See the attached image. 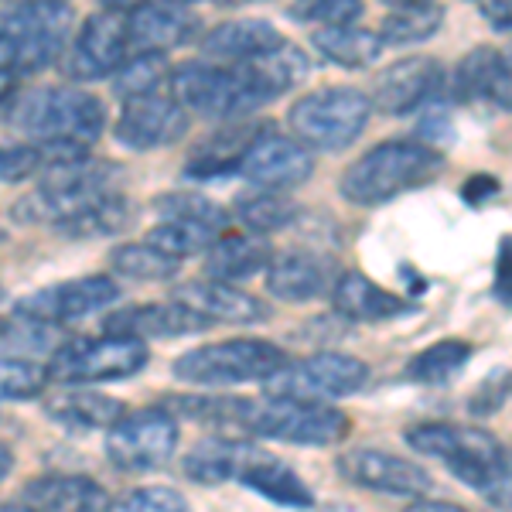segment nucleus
<instances>
[{"mask_svg": "<svg viewBox=\"0 0 512 512\" xmlns=\"http://www.w3.org/2000/svg\"><path fill=\"white\" fill-rule=\"evenodd\" d=\"M308 79V55L291 41L239 65L188 62L171 76V96L205 120H243Z\"/></svg>", "mask_w": 512, "mask_h": 512, "instance_id": "1", "label": "nucleus"}, {"mask_svg": "<svg viewBox=\"0 0 512 512\" xmlns=\"http://www.w3.org/2000/svg\"><path fill=\"white\" fill-rule=\"evenodd\" d=\"M185 475L198 485H219V482H243L253 492L267 495L277 506L308 509L315 506V495L308 485L294 475L291 465L277 458L274 451L260 448L253 441H233V437H209L195 444L181 461Z\"/></svg>", "mask_w": 512, "mask_h": 512, "instance_id": "2", "label": "nucleus"}, {"mask_svg": "<svg viewBox=\"0 0 512 512\" xmlns=\"http://www.w3.org/2000/svg\"><path fill=\"white\" fill-rule=\"evenodd\" d=\"M407 444L444 461V468L468 489L482 492L485 502L512 509V454L489 431L468 424H417L407 431Z\"/></svg>", "mask_w": 512, "mask_h": 512, "instance_id": "3", "label": "nucleus"}, {"mask_svg": "<svg viewBox=\"0 0 512 512\" xmlns=\"http://www.w3.org/2000/svg\"><path fill=\"white\" fill-rule=\"evenodd\" d=\"M444 168V154L424 140H383L345 168L338 192L352 205H386L396 195L434 181Z\"/></svg>", "mask_w": 512, "mask_h": 512, "instance_id": "4", "label": "nucleus"}, {"mask_svg": "<svg viewBox=\"0 0 512 512\" xmlns=\"http://www.w3.org/2000/svg\"><path fill=\"white\" fill-rule=\"evenodd\" d=\"M113 195H120V164L93 158L55 164L41 175L35 192L14 205L11 219L24 222V226L45 222V226L59 229Z\"/></svg>", "mask_w": 512, "mask_h": 512, "instance_id": "5", "label": "nucleus"}, {"mask_svg": "<svg viewBox=\"0 0 512 512\" xmlns=\"http://www.w3.org/2000/svg\"><path fill=\"white\" fill-rule=\"evenodd\" d=\"M7 123L38 144H76L89 147L106 127L103 103L76 86H45L31 89L7 106Z\"/></svg>", "mask_w": 512, "mask_h": 512, "instance_id": "6", "label": "nucleus"}, {"mask_svg": "<svg viewBox=\"0 0 512 512\" xmlns=\"http://www.w3.org/2000/svg\"><path fill=\"white\" fill-rule=\"evenodd\" d=\"M69 28H72V7L59 0H45V4H14L4 11V72H31L48 69L55 59L69 52Z\"/></svg>", "mask_w": 512, "mask_h": 512, "instance_id": "7", "label": "nucleus"}, {"mask_svg": "<svg viewBox=\"0 0 512 512\" xmlns=\"http://www.w3.org/2000/svg\"><path fill=\"white\" fill-rule=\"evenodd\" d=\"M373 117V99L352 86H325L294 99L287 127L304 147L315 151H342L366 130Z\"/></svg>", "mask_w": 512, "mask_h": 512, "instance_id": "8", "label": "nucleus"}, {"mask_svg": "<svg viewBox=\"0 0 512 512\" xmlns=\"http://www.w3.org/2000/svg\"><path fill=\"white\" fill-rule=\"evenodd\" d=\"M287 366L284 349L260 338H233V342H212L185 352L171 366L175 379L188 386H236L274 379Z\"/></svg>", "mask_w": 512, "mask_h": 512, "instance_id": "9", "label": "nucleus"}, {"mask_svg": "<svg viewBox=\"0 0 512 512\" xmlns=\"http://www.w3.org/2000/svg\"><path fill=\"white\" fill-rule=\"evenodd\" d=\"M239 431L253 437H270V441L287 444H315L328 448L338 444L349 434V417L342 410L328 407V403H304V400H246L243 417H239Z\"/></svg>", "mask_w": 512, "mask_h": 512, "instance_id": "10", "label": "nucleus"}, {"mask_svg": "<svg viewBox=\"0 0 512 512\" xmlns=\"http://www.w3.org/2000/svg\"><path fill=\"white\" fill-rule=\"evenodd\" d=\"M144 338L134 335H99V338H69L59 352L48 359V373L55 383H110V379H127L147 366Z\"/></svg>", "mask_w": 512, "mask_h": 512, "instance_id": "11", "label": "nucleus"}, {"mask_svg": "<svg viewBox=\"0 0 512 512\" xmlns=\"http://www.w3.org/2000/svg\"><path fill=\"white\" fill-rule=\"evenodd\" d=\"M366 383H369V366L362 359L342 352H315L308 359L287 362L274 379H267V396L325 403V400H338V396L359 393Z\"/></svg>", "mask_w": 512, "mask_h": 512, "instance_id": "12", "label": "nucleus"}, {"mask_svg": "<svg viewBox=\"0 0 512 512\" xmlns=\"http://www.w3.org/2000/svg\"><path fill=\"white\" fill-rule=\"evenodd\" d=\"M178 448V420L161 407L123 414L106 434V454L120 472H158Z\"/></svg>", "mask_w": 512, "mask_h": 512, "instance_id": "13", "label": "nucleus"}, {"mask_svg": "<svg viewBox=\"0 0 512 512\" xmlns=\"http://www.w3.org/2000/svg\"><path fill=\"white\" fill-rule=\"evenodd\" d=\"M130 48V7H103L89 14L79 35L72 38L65 52V72L76 82H96L106 76H117L127 65Z\"/></svg>", "mask_w": 512, "mask_h": 512, "instance_id": "14", "label": "nucleus"}, {"mask_svg": "<svg viewBox=\"0 0 512 512\" xmlns=\"http://www.w3.org/2000/svg\"><path fill=\"white\" fill-rule=\"evenodd\" d=\"M444 82H448V72L434 55H410V59H400L376 72L369 99H373V110L383 117H410L441 96Z\"/></svg>", "mask_w": 512, "mask_h": 512, "instance_id": "15", "label": "nucleus"}, {"mask_svg": "<svg viewBox=\"0 0 512 512\" xmlns=\"http://www.w3.org/2000/svg\"><path fill=\"white\" fill-rule=\"evenodd\" d=\"M120 297V284L113 277L93 274V277H79V280H65V284H52L45 291L28 294L18 304L21 315L38 318L45 325H69V321H82L96 311L110 308Z\"/></svg>", "mask_w": 512, "mask_h": 512, "instance_id": "16", "label": "nucleus"}, {"mask_svg": "<svg viewBox=\"0 0 512 512\" xmlns=\"http://www.w3.org/2000/svg\"><path fill=\"white\" fill-rule=\"evenodd\" d=\"M113 134L130 151H154V147L178 144L188 134V110L171 93L127 99Z\"/></svg>", "mask_w": 512, "mask_h": 512, "instance_id": "17", "label": "nucleus"}, {"mask_svg": "<svg viewBox=\"0 0 512 512\" xmlns=\"http://www.w3.org/2000/svg\"><path fill=\"white\" fill-rule=\"evenodd\" d=\"M311 171H315V158L301 140L267 130L243 158L239 175L253 181L256 188H263V192H287V188L304 185Z\"/></svg>", "mask_w": 512, "mask_h": 512, "instance_id": "18", "label": "nucleus"}, {"mask_svg": "<svg viewBox=\"0 0 512 512\" xmlns=\"http://www.w3.org/2000/svg\"><path fill=\"white\" fill-rule=\"evenodd\" d=\"M338 475L362 489L386 495H424L431 489V475L407 458H396L390 451L355 448L338 458Z\"/></svg>", "mask_w": 512, "mask_h": 512, "instance_id": "19", "label": "nucleus"}, {"mask_svg": "<svg viewBox=\"0 0 512 512\" xmlns=\"http://www.w3.org/2000/svg\"><path fill=\"white\" fill-rule=\"evenodd\" d=\"M338 270L335 260L318 250H284L270 260L267 267V291L280 297V301H315V297L335 291L338 284Z\"/></svg>", "mask_w": 512, "mask_h": 512, "instance_id": "20", "label": "nucleus"}, {"mask_svg": "<svg viewBox=\"0 0 512 512\" xmlns=\"http://www.w3.org/2000/svg\"><path fill=\"white\" fill-rule=\"evenodd\" d=\"M171 301L185 304L188 311H195L198 318H205L209 325H256V321H267L270 311L256 301L253 294L239 291L233 284H219V280H188L178 284Z\"/></svg>", "mask_w": 512, "mask_h": 512, "instance_id": "21", "label": "nucleus"}, {"mask_svg": "<svg viewBox=\"0 0 512 512\" xmlns=\"http://www.w3.org/2000/svg\"><path fill=\"white\" fill-rule=\"evenodd\" d=\"M451 93L461 103H495V106H512V65L506 52L492 45L472 48L465 59L458 62L451 76Z\"/></svg>", "mask_w": 512, "mask_h": 512, "instance_id": "22", "label": "nucleus"}, {"mask_svg": "<svg viewBox=\"0 0 512 512\" xmlns=\"http://www.w3.org/2000/svg\"><path fill=\"white\" fill-rule=\"evenodd\" d=\"M198 31V14L188 4H137L130 7V48L137 55H164L185 45Z\"/></svg>", "mask_w": 512, "mask_h": 512, "instance_id": "23", "label": "nucleus"}, {"mask_svg": "<svg viewBox=\"0 0 512 512\" xmlns=\"http://www.w3.org/2000/svg\"><path fill=\"white\" fill-rule=\"evenodd\" d=\"M103 328L110 335H134V338H175L205 332L209 321L198 318L178 301H151V304H130L106 315Z\"/></svg>", "mask_w": 512, "mask_h": 512, "instance_id": "24", "label": "nucleus"}, {"mask_svg": "<svg viewBox=\"0 0 512 512\" xmlns=\"http://www.w3.org/2000/svg\"><path fill=\"white\" fill-rule=\"evenodd\" d=\"M21 495L31 512H110L103 485L86 475H38Z\"/></svg>", "mask_w": 512, "mask_h": 512, "instance_id": "25", "label": "nucleus"}, {"mask_svg": "<svg viewBox=\"0 0 512 512\" xmlns=\"http://www.w3.org/2000/svg\"><path fill=\"white\" fill-rule=\"evenodd\" d=\"M267 134V127H256V123H236L226 127L219 134L205 137L202 144L188 154L185 161V175L188 178H219V175H233L243 168V158L250 154V147Z\"/></svg>", "mask_w": 512, "mask_h": 512, "instance_id": "26", "label": "nucleus"}, {"mask_svg": "<svg viewBox=\"0 0 512 512\" xmlns=\"http://www.w3.org/2000/svg\"><path fill=\"white\" fill-rule=\"evenodd\" d=\"M277 28L270 21L260 18H236L226 21L219 28H212L209 35L202 38V55L216 59V65H239V62H250L256 55L270 52V48L280 45Z\"/></svg>", "mask_w": 512, "mask_h": 512, "instance_id": "27", "label": "nucleus"}, {"mask_svg": "<svg viewBox=\"0 0 512 512\" xmlns=\"http://www.w3.org/2000/svg\"><path fill=\"white\" fill-rule=\"evenodd\" d=\"M270 260H274V253L263 243V236L226 233L209 253H205V274H209V280L236 287L256 274H267Z\"/></svg>", "mask_w": 512, "mask_h": 512, "instance_id": "28", "label": "nucleus"}, {"mask_svg": "<svg viewBox=\"0 0 512 512\" xmlns=\"http://www.w3.org/2000/svg\"><path fill=\"white\" fill-rule=\"evenodd\" d=\"M332 304L338 315L349 321H390L407 311L403 297L390 294L386 287H379L376 280L359 274V270H345V274L338 277V284L332 291Z\"/></svg>", "mask_w": 512, "mask_h": 512, "instance_id": "29", "label": "nucleus"}, {"mask_svg": "<svg viewBox=\"0 0 512 512\" xmlns=\"http://www.w3.org/2000/svg\"><path fill=\"white\" fill-rule=\"evenodd\" d=\"M45 410L55 424L72 427V431H96V427H113L117 420L127 414L120 400L106 393H93V390H72V386H62V390L45 396Z\"/></svg>", "mask_w": 512, "mask_h": 512, "instance_id": "30", "label": "nucleus"}, {"mask_svg": "<svg viewBox=\"0 0 512 512\" xmlns=\"http://www.w3.org/2000/svg\"><path fill=\"white\" fill-rule=\"evenodd\" d=\"M229 226L222 222H205V219H164L161 226H154L147 233L144 243H151L154 250H161L171 260H185L195 253H209L212 246L226 236Z\"/></svg>", "mask_w": 512, "mask_h": 512, "instance_id": "31", "label": "nucleus"}, {"mask_svg": "<svg viewBox=\"0 0 512 512\" xmlns=\"http://www.w3.org/2000/svg\"><path fill=\"white\" fill-rule=\"evenodd\" d=\"M311 45H315L328 62L342 65V69H366V65H373L379 59V52H383L379 31L355 28V24L311 31Z\"/></svg>", "mask_w": 512, "mask_h": 512, "instance_id": "32", "label": "nucleus"}, {"mask_svg": "<svg viewBox=\"0 0 512 512\" xmlns=\"http://www.w3.org/2000/svg\"><path fill=\"white\" fill-rule=\"evenodd\" d=\"M444 24L441 4H420V0H407L386 11L383 24H379V38L383 45H417V41L431 38Z\"/></svg>", "mask_w": 512, "mask_h": 512, "instance_id": "33", "label": "nucleus"}, {"mask_svg": "<svg viewBox=\"0 0 512 512\" xmlns=\"http://www.w3.org/2000/svg\"><path fill=\"white\" fill-rule=\"evenodd\" d=\"M468 359H472V345L461 342V338H444V342H434L431 349L417 352L410 359L407 379H414L420 386H444L468 366Z\"/></svg>", "mask_w": 512, "mask_h": 512, "instance_id": "34", "label": "nucleus"}, {"mask_svg": "<svg viewBox=\"0 0 512 512\" xmlns=\"http://www.w3.org/2000/svg\"><path fill=\"white\" fill-rule=\"evenodd\" d=\"M59 328L45 325L38 318H28L21 311H14V318L4 325V355L7 359H31L38 362L41 355H55L62 349Z\"/></svg>", "mask_w": 512, "mask_h": 512, "instance_id": "35", "label": "nucleus"}, {"mask_svg": "<svg viewBox=\"0 0 512 512\" xmlns=\"http://www.w3.org/2000/svg\"><path fill=\"white\" fill-rule=\"evenodd\" d=\"M130 222H134V202L120 192V195L106 198V202L93 205V209L82 212V216H76L72 222H65V226H59V233L69 239H103V236L123 233Z\"/></svg>", "mask_w": 512, "mask_h": 512, "instance_id": "36", "label": "nucleus"}, {"mask_svg": "<svg viewBox=\"0 0 512 512\" xmlns=\"http://www.w3.org/2000/svg\"><path fill=\"white\" fill-rule=\"evenodd\" d=\"M233 216L243 222L246 233L267 236V233H277V229L291 226V222L297 219V209H294V202H287L284 195L256 192V195H243V198H239Z\"/></svg>", "mask_w": 512, "mask_h": 512, "instance_id": "37", "label": "nucleus"}, {"mask_svg": "<svg viewBox=\"0 0 512 512\" xmlns=\"http://www.w3.org/2000/svg\"><path fill=\"white\" fill-rule=\"evenodd\" d=\"M171 76H175V72L168 69L164 55H134V59L113 76V93H117L123 103H127V99H140V96H154V93H164V82H171Z\"/></svg>", "mask_w": 512, "mask_h": 512, "instance_id": "38", "label": "nucleus"}, {"mask_svg": "<svg viewBox=\"0 0 512 512\" xmlns=\"http://www.w3.org/2000/svg\"><path fill=\"white\" fill-rule=\"evenodd\" d=\"M110 263L120 277H130V280H168V277H178V270H181L178 260L154 250L151 243H123L120 250L110 253Z\"/></svg>", "mask_w": 512, "mask_h": 512, "instance_id": "39", "label": "nucleus"}, {"mask_svg": "<svg viewBox=\"0 0 512 512\" xmlns=\"http://www.w3.org/2000/svg\"><path fill=\"white\" fill-rule=\"evenodd\" d=\"M48 366L31 359H7L0 362V386H4V400H31V396H41L48 386Z\"/></svg>", "mask_w": 512, "mask_h": 512, "instance_id": "40", "label": "nucleus"}, {"mask_svg": "<svg viewBox=\"0 0 512 512\" xmlns=\"http://www.w3.org/2000/svg\"><path fill=\"white\" fill-rule=\"evenodd\" d=\"M110 512H192L185 495H178L168 485H147V489L123 492L110 502Z\"/></svg>", "mask_w": 512, "mask_h": 512, "instance_id": "41", "label": "nucleus"}, {"mask_svg": "<svg viewBox=\"0 0 512 512\" xmlns=\"http://www.w3.org/2000/svg\"><path fill=\"white\" fill-rule=\"evenodd\" d=\"M294 21L304 24H318V28H345L362 18V4L359 0H315V4H294L291 11Z\"/></svg>", "mask_w": 512, "mask_h": 512, "instance_id": "42", "label": "nucleus"}, {"mask_svg": "<svg viewBox=\"0 0 512 512\" xmlns=\"http://www.w3.org/2000/svg\"><path fill=\"white\" fill-rule=\"evenodd\" d=\"M154 209L161 212V219H205V222H222V226H229V219H233L222 205L212 202V198L192 195V192L164 195Z\"/></svg>", "mask_w": 512, "mask_h": 512, "instance_id": "43", "label": "nucleus"}, {"mask_svg": "<svg viewBox=\"0 0 512 512\" xmlns=\"http://www.w3.org/2000/svg\"><path fill=\"white\" fill-rule=\"evenodd\" d=\"M0 175H4L7 185H18V181L31 178V175H45L48 171V154L41 144H18V147H4V161H0Z\"/></svg>", "mask_w": 512, "mask_h": 512, "instance_id": "44", "label": "nucleus"}, {"mask_svg": "<svg viewBox=\"0 0 512 512\" xmlns=\"http://www.w3.org/2000/svg\"><path fill=\"white\" fill-rule=\"evenodd\" d=\"M492 291L506 308H512V236L499 243V256H495V280Z\"/></svg>", "mask_w": 512, "mask_h": 512, "instance_id": "45", "label": "nucleus"}, {"mask_svg": "<svg viewBox=\"0 0 512 512\" xmlns=\"http://www.w3.org/2000/svg\"><path fill=\"white\" fill-rule=\"evenodd\" d=\"M461 195H465L468 205H482V202H489L492 195H499V181L492 175H472L465 181V188H461Z\"/></svg>", "mask_w": 512, "mask_h": 512, "instance_id": "46", "label": "nucleus"}, {"mask_svg": "<svg viewBox=\"0 0 512 512\" xmlns=\"http://www.w3.org/2000/svg\"><path fill=\"white\" fill-rule=\"evenodd\" d=\"M478 14L495 31H512V0H485V4H478Z\"/></svg>", "mask_w": 512, "mask_h": 512, "instance_id": "47", "label": "nucleus"}, {"mask_svg": "<svg viewBox=\"0 0 512 512\" xmlns=\"http://www.w3.org/2000/svg\"><path fill=\"white\" fill-rule=\"evenodd\" d=\"M407 512H468V509H461V506H454V502H437V499H420L414 502Z\"/></svg>", "mask_w": 512, "mask_h": 512, "instance_id": "48", "label": "nucleus"}, {"mask_svg": "<svg viewBox=\"0 0 512 512\" xmlns=\"http://www.w3.org/2000/svg\"><path fill=\"white\" fill-rule=\"evenodd\" d=\"M7 472H11V448L4 444V475H7Z\"/></svg>", "mask_w": 512, "mask_h": 512, "instance_id": "49", "label": "nucleus"}, {"mask_svg": "<svg viewBox=\"0 0 512 512\" xmlns=\"http://www.w3.org/2000/svg\"><path fill=\"white\" fill-rule=\"evenodd\" d=\"M4 512H31L28 506H4Z\"/></svg>", "mask_w": 512, "mask_h": 512, "instance_id": "50", "label": "nucleus"}, {"mask_svg": "<svg viewBox=\"0 0 512 512\" xmlns=\"http://www.w3.org/2000/svg\"><path fill=\"white\" fill-rule=\"evenodd\" d=\"M506 59H509V65H512V48H509V52H506Z\"/></svg>", "mask_w": 512, "mask_h": 512, "instance_id": "51", "label": "nucleus"}, {"mask_svg": "<svg viewBox=\"0 0 512 512\" xmlns=\"http://www.w3.org/2000/svg\"><path fill=\"white\" fill-rule=\"evenodd\" d=\"M509 110H512V106H509Z\"/></svg>", "mask_w": 512, "mask_h": 512, "instance_id": "52", "label": "nucleus"}]
</instances>
